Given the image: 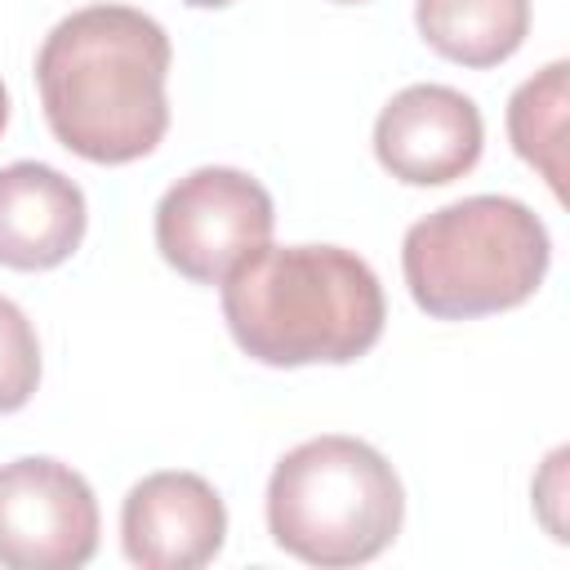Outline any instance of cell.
I'll list each match as a JSON object with an SVG mask.
<instances>
[{"label":"cell","instance_id":"cell-11","mask_svg":"<svg viewBox=\"0 0 570 570\" xmlns=\"http://www.w3.org/2000/svg\"><path fill=\"white\" fill-rule=\"evenodd\" d=\"M566 62H548L508 102V138L517 156L534 165L557 196L566 187Z\"/></svg>","mask_w":570,"mask_h":570},{"label":"cell","instance_id":"cell-1","mask_svg":"<svg viewBox=\"0 0 570 570\" xmlns=\"http://www.w3.org/2000/svg\"><path fill=\"white\" fill-rule=\"evenodd\" d=\"M169 36L129 4L67 13L36 53L40 107L53 138L94 165H129L169 129Z\"/></svg>","mask_w":570,"mask_h":570},{"label":"cell","instance_id":"cell-12","mask_svg":"<svg viewBox=\"0 0 570 570\" xmlns=\"http://www.w3.org/2000/svg\"><path fill=\"white\" fill-rule=\"evenodd\" d=\"M40 387V338L27 312L0 294V414L22 410Z\"/></svg>","mask_w":570,"mask_h":570},{"label":"cell","instance_id":"cell-14","mask_svg":"<svg viewBox=\"0 0 570 570\" xmlns=\"http://www.w3.org/2000/svg\"><path fill=\"white\" fill-rule=\"evenodd\" d=\"M183 4H191V9H223V4H232V0H183Z\"/></svg>","mask_w":570,"mask_h":570},{"label":"cell","instance_id":"cell-6","mask_svg":"<svg viewBox=\"0 0 570 570\" xmlns=\"http://www.w3.org/2000/svg\"><path fill=\"white\" fill-rule=\"evenodd\" d=\"M98 548V499L89 481L45 454L0 463V566L76 570Z\"/></svg>","mask_w":570,"mask_h":570},{"label":"cell","instance_id":"cell-2","mask_svg":"<svg viewBox=\"0 0 570 570\" xmlns=\"http://www.w3.org/2000/svg\"><path fill=\"white\" fill-rule=\"evenodd\" d=\"M383 285L343 245H263L223 276V321L258 365H347L383 334Z\"/></svg>","mask_w":570,"mask_h":570},{"label":"cell","instance_id":"cell-15","mask_svg":"<svg viewBox=\"0 0 570 570\" xmlns=\"http://www.w3.org/2000/svg\"><path fill=\"white\" fill-rule=\"evenodd\" d=\"M334 4H365V0H334Z\"/></svg>","mask_w":570,"mask_h":570},{"label":"cell","instance_id":"cell-10","mask_svg":"<svg viewBox=\"0 0 570 570\" xmlns=\"http://www.w3.org/2000/svg\"><path fill=\"white\" fill-rule=\"evenodd\" d=\"M414 27L459 67H499L525 45L530 0H414Z\"/></svg>","mask_w":570,"mask_h":570},{"label":"cell","instance_id":"cell-13","mask_svg":"<svg viewBox=\"0 0 570 570\" xmlns=\"http://www.w3.org/2000/svg\"><path fill=\"white\" fill-rule=\"evenodd\" d=\"M4 125H9V89L0 80V134H4Z\"/></svg>","mask_w":570,"mask_h":570},{"label":"cell","instance_id":"cell-8","mask_svg":"<svg viewBox=\"0 0 570 570\" xmlns=\"http://www.w3.org/2000/svg\"><path fill=\"white\" fill-rule=\"evenodd\" d=\"M227 508L196 472H151L120 508V548L142 570H196L223 552Z\"/></svg>","mask_w":570,"mask_h":570},{"label":"cell","instance_id":"cell-9","mask_svg":"<svg viewBox=\"0 0 570 570\" xmlns=\"http://www.w3.org/2000/svg\"><path fill=\"white\" fill-rule=\"evenodd\" d=\"M85 191L53 165L18 160L0 169V267L49 272L85 240Z\"/></svg>","mask_w":570,"mask_h":570},{"label":"cell","instance_id":"cell-7","mask_svg":"<svg viewBox=\"0 0 570 570\" xmlns=\"http://www.w3.org/2000/svg\"><path fill=\"white\" fill-rule=\"evenodd\" d=\"M485 147L481 111L450 85H410L374 120L379 165L410 187H445L463 178Z\"/></svg>","mask_w":570,"mask_h":570},{"label":"cell","instance_id":"cell-3","mask_svg":"<svg viewBox=\"0 0 570 570\" xmlns=\"http://www.w3.org/2000/svg\"><path fill=\"white\" fill-rule=\"evenodd\" d=\"M543 218L512 196H463L405 232L401 272L410 298L436 321H472L521 307L548 276Z\"/></svg>","mask_w":570,"mask_h":570},{"label":"cell","instance_id":"cell-5","mask_svg":"<svg viewBox=\"0 0 570 570\" xmlns=\"http://www.w3.org/2000/svg\"><path fill=\"white\" fill-rule=\"evenodd\" d=\"M272 196L258 178L227 165H205L178 178L156 205L160 258L196 281L223 285V276L272 240Z\"/></svg>","mask_w":570,"mask_h":570},{"label":"cell","instance_id":"cell-4","mask_svg":"<svg viewBox=\"0 0 570 570\" xmlns=\"http://www.w3.org/2000/svg\"><path fill=\"white\" fill-rule=\"evenodd\" d=\"M405 521V490L392 463L356 436L294 445L267 481V530L307 566L374 561Z\"/></svg>","mask_w":570,"mask_h":570}]
</instances>
